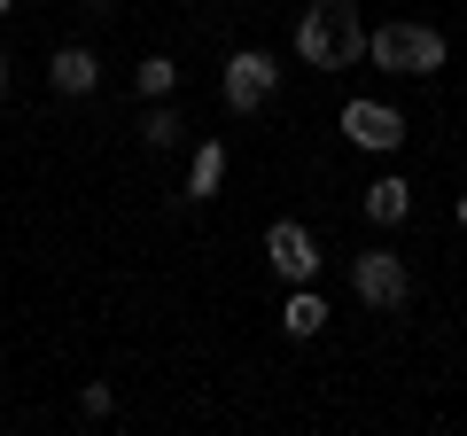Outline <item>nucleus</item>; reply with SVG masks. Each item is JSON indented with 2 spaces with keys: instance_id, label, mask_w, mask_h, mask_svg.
I'll use <instances>...</instances> for the list:
<instances>
[{
  "instance_id": "obj_1",
  "label": "nucleus",
  "mask_w": 467,
  "mask_h": 436,
  "mask_svg": "<svg viewBox=\"0 0 467 436\" xmlns=\"http://www.w3.org/2000/svg\"><path fill=\"white\" fill-rule=\"evenodd\" d=\"M350 296L374 304V312H405V296H413V273H405V257H398V250L350 257Z\"/></svg>"
},
{
  "instance_id": "obj_2",
  "label": "nucleus",
  "mask_w": 467,
  "mask_h": 436,
  "mask_svg": "<svg viewBox=\"0 0 467 436\" xmlns=\"http://www.w3.org/2000/svg\"><path fill=\"white\" fill-rule=\"evenodd\" d=\"M273 86H281V63H273L265 47H242L226 63V109H234V118H250V109L273 101Z\"/></svg>"
},
{
  "instance_id": "obj_3",
  "label": "nucleus",
  "mask_w": 467,
  "mask_h": 436,
  "mask_svg": "<svg viewBox=\"0 0 467 436\" xmlns=\"http://www.w3.org/2000/svg\"><path fill=\"white\" fill-rule=\"evenodd\" d=\"M265 265L281 273L288 288H304V281H312V273H319V242L304 234L296 218H281V226H273V234H265Z\"/></svg>"
},
{
  "instance_id": "obj_4",
  "label": "nucleus",
  "mask_w": 467,
  "mask_h": 436,
  "mask_svg": "<svg viewBox=\"0 0 467 436\" xmlns=\"http://www.w3.org/2000/svg\"><path fill=\"white\" fill-rule=\"evenodd\" d=\"M343 133L358 140V149H374V156H389L405 140V118L389 109V101H343Z\"/></svg>"
},
{
  "instance_id": "obj_5",
  "label": "nucleus",
  "mask_w": 467,
  "mask_h": 436,
  "mask_svg": "<svg viewBox=\"0 0 467 436\" xmlns=\"http://www.w3.org/2000/svg\"><path fill=\"white\" fill-rule=\"evenodd\" d=\"M350 16H358V8H350ZM350 16H327V8H312V16L296 24V55L312 70H343V24Z\"/></svg>"
},
{
  "instance_id": "obj_6",
  "label": "nucleus",
  "mask_w": 467,
  "mask_h": 436,
  "mask_svg": "<svg viewBox=\"0 0 467 436\" xmlns=\"http://www.w3.org/2000/svg\"><path fill=\"white\" fill-rule=\"evenodd\" d=\"M47 86H55V94H70V101H78V94H94V86H101V63H94V47H55V63H47Z\"/></svg>"
},
{
  "instance_id": "obj_7",
  "label": "nucleus",
  "mask_w": 467,
  "mask_h": 436,
  "mask_svg": "<svg viewBox=\"0 0 467 436\" xmlns=\"http://www.w3.org/2000/svg\"><path fill=\"white\" fill-rule=\"evenodd\" d=\"M367 63L413 78V24H382V32H367Z\"/></svg>"
},
{
  "instance_id": "obj_8",
  "label": "nucleus",
  "mask_w": 467,
  "mask_h": 436,
  "mask_svg": "<svg viewBox=\"0 0 467 436\" xmlns=\"http://www.w3.org/2000/svg\"><path fill=\"white\" fill-rule=\"evenodd\" d=\"M218 187H226V149H218V140H202L195 164H187V202H211Z\"/></svg>"
},
{
  "instance_id": "obj_9",
  "label": "nucleus",
  "mask_w": 467,
  "mask_h": 436,
  "mask_svg": "<svg viewBox=\"0 0 467 436\" xmlns=\"http://www.w3.org/2000/svg\"><path fill=\"white\" fill-rule=\"evenodd\" d=\"M367 218L374 226H405V218H413V187L405 180H374L367 187Z\"/></svg>"
},
{
  "instance_id": "obj_10",
  "label": "nucleus",
  "mask_w": 467,
  "mask_h": 436,
  "mask_svg": "<svg viewBox=\"0 0 467 436\" xmlns=\"http://www.w3.org/2000/svg\"><path fill=\"white\" fill-rule=\"evenodd\" d=\"M281 327H288V336H319V327H327V304L312 296V281H304V288H288V304H281Z\"/></svg>"
},
{
  "instance_id": "obj_11",
  "label": "nucleus",
  "mask_w": 467,
  "mask_h": 436,
  "mask_svg": "<svg viewBox=\"0 0 467 436\" xmlns=\"http://www.w3.org/2000/svg\"><path fill=\"white\" fill-rule=\"evenodd\" d=\"M444 32H436V24H413V78H429V70H444Z\"/></svg>"
},
{
  "instance_id": "obj_12",
  "label": "nucleus",
  "mask_w": 467,
  "mask_h": 436,
  "mask_svg": "<svg viewBox=\"0 0 467 436\" xmlns=\"http://www.w3.org/2000/svg\"><path fill=\"white\" fill-rule=\"evenodd\" d=\"M133 86H140V94H149V101H164L171 86H180V70H171V55H149V63L133 70Z\"/></svg>"
},
{
  "instance_id": "obj_13",
  "label": "nucleus",
  "mask_w": 467,
  "mask_h": 436,
  "mask_svg": "<svg viewBox=\"0 0 467 436\" xmlns=\"http://www.w3.org/2000/svg\"><path fill=\"white\" fill-rule=\"evenodd\" d=\"M171 140H180V118L171 109H149L140 118V149H171Z\"/></svg>"
},
{
  "instance_id": "obj_14",
  "label": "nucleus",
  "mask_w": 467,
  "mask_h": 436,
  "mask_svg": "<svg viewBox=\"0 0 467 436\" xmlns=\"http://www.w3.org/2000/svg\"><path fill=\"white\" fill-rule=\"evenodd\" d=\"M78 405H86L94 420H109V413H117V389H109V382H86V398H78Z\"/></svg>"
},
{
  "instance_id": "obj_15",
  "label": "nucleus",
  "mask_w": 467,
  "mask_h": 436,
  "mask_svg": "<svg viewBox=\"0 0 467 436\" xmlns=\"http://www.w3.org/2000/svg\"><path fill=\"white\" fill-rule=\"evenodd\" d=\"M0 101H8V55H0Z\"/></svg>"
},
{
  "instance_id": "obj_16",
  "label": "nucleus",
  "mask_w": 467,
  "mask_h": 436,
  "mask_svg": "<svg viewBox=\"0 0 467 436\" xmlns=\"http://www.w3.org/2000/svg\"><path fill=\"white\" fill-rule=\"evenodd\" d=\"M451 218H460V226H467V195H460V202H451Z\"/></svg>"
},
{
  "instance_id": "obj_17",
  "label": "nucleus",
  "mask_w": 467,
  "mask_h": 436,
  "mask_svg": "<svg viewBox=\"0 0 467 436\" xmlns=\"http://www.w3.org/2000/svg\"><path fill=\"white\" fill-rule=\"evenodd\" d=\"M0 16H8V0H0Z\"/></svg>"
}]
</instances>
